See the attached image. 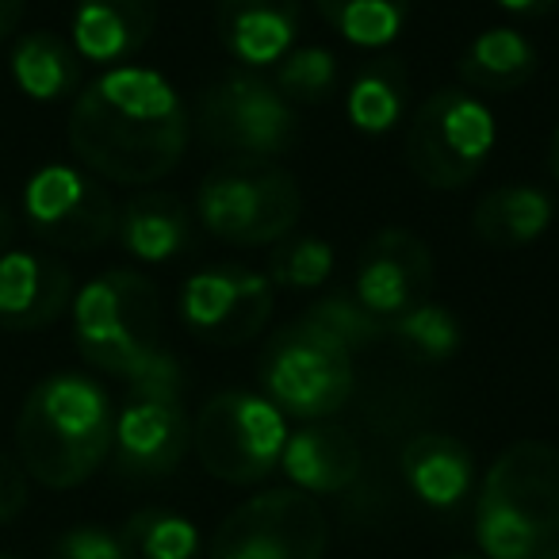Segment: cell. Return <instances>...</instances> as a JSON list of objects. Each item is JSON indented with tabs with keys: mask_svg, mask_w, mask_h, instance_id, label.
I'll use <instances>...</instances> for the list:
<instances>
[{
	"mask_svg": "<svg viewBox=\"0 0 559 559\" xmlns=\"http://www.w3.org/2000/svg\"><path fill=\"white\" fill-rule=\"evenodd\" d=\"M498 9L510 12V16H521V20H540L556 9L559 0H495Z\"/></svg>",
	"mask_w": 559,
	"mask_h": 559,
	"instance_id": "d6a6232c",
	"label": "cell"
},
{
	"mask_svg": "<svg viewBox=\"0 0 559 559\" xmlns=\"http://www.w3.org/2000/svg\"><path fill=\"white\" fill-rule=\"evenodd\" d=\"M24 12H27V0H0V43L16 32Z\"/></svg>",
	"mask_w": 559,
	"mask_h": 559,
	"instance_id": "836d02e7",
	"label": "cell"
},
{
	"mask_svg": "<svg viewBox=\"0 0 559 559\" xmlns=\"http://www.w3.org/2000/svg\"><path fill=\"white\" fill-rule=\"evenodd\" d=\"M433 292V253L414 230L383 226L365 241L353 276V296L365 311L388 322L421 307Z\"/></svg>",
	"mask_w": 559,
	"mask_h": 559,
	"instance_id": "5bb4252c",
	"label": "cell"
},
{
	"mask_svg": "<svg viewBox=\"0 0 559 559\" xmlns=\"http://www.w3.org/2000/svg\"><path fill=\"white\" fill-rule=\"evenodd\" d=\"M330 272H334V246L319 234H288L269 253L272 288L311 292L326 284Z\"/></svg>",
	"mask_w": 559,
	"mask_h": 559,
	"instance_id": "f1b7e54d",
	"label": "cell"
},
{
	"mask_svg": "<svg viewBox=\"0 0 559 559\" xmlns=\"http://www.w3.org/2000/svg\"><path fill=\"white\" fill-rule=\"evenodd\" d=\"M24 215L47 246L70 253H93L119 234L111 192L78 165H43L32 173L24 188Z\"/></svg>",
	"mask_w": 559,
	"mask_h": 559,
	"instance_id": "7c38bea8",
	"label": "cell"
},
{
	"mask_svg": "<svg viewBox=\"0 0 559 559\" xmlns=\"http://www.w3.org/2000/svg\"><path fill=\"white\" fill-rule=\"evenodd\" d=\"M388 337H395L411 357L421 365H441V360L456 357L460 349V322L452 319L449 307L441 304H421L406 311L403 319L388 322Z\"/></svg>",
	"mask_w": 559,
	"mask_h": 559,
	"instance_id": "83f0119b",
	"label": "cell"
},
{
	"mask_svg": "<svg viewBox=\"0 0 559 559\" xmlns=\"http://www.w3.org/2000/svg\"><path fill=\"white\" fill-rule=\"evenodd\" d=\"M548 169H551V177L559 180V127H556V134H551V142H548Z\"/></svg>",
	"mask_w": 559,
	"mask_h": 559,
	"instance_id": "d590c367",
	"label": "cell"
},
{
	"mask_svg": "<svg viewBox=\"0 0 559 559\" xmlns=\"http://www.w3.org/2000/svg\"><path fill=\"white\" fill-rule=\"evenodd\" d=\"M192 211L173 192H142L119 211V241L146 264H165L192 249Z\"/></svg>",
	"mask_w": 559,
	"mask_h": 559,
	"instance_id": "ffe728a7",
	"label": "cell"
},
{
	"mask_svg": "<svg viewBox=\"0 0 559 559\" xmlns=\"http://www.w3.org/2000/svg\"><path fill=\"white\" fill-rule=\"evenodd\" d=\"M73 342L93 368L134 380L162 345V299L154 280L111 269L73 296Z\"/></svg>",
	"mask_w": 559,
	"mask_h": 559,
	"instance_id": "277c9868",
	"label": "cell"
},
{
	"mask_svg": "<svg viewBox=\"0 0 559 559\" xmlns=\"http://www.w3.org/2000/svg\"><path fill=\"white\" fill-rule=\"evenodd\" d=\"M411 104V73L399 58H372L349 81L345 111L349 123L365 134H388L403 123Z\"/></svg>",
	"mask_w": 559,
	"mask_h": 559,
	"instance_id": "603a6c76",
	"label": "cell"
},
{
	"mask_svg": "<svg viewBox=\"0 0 559 559\" xmlns=\"http://www.w3.org/2000/svg\"><path fill=\"white\" fill-rule=\"evenodd\" d=\"M475 540L487 559H559V449L518 441L495 456L475 495Z\"/></svg>",
	"mask_w": 559,
	"mask_h": 559,
	"instance_id": "3957f363",
	"label": "cell"
},
{
	"mask_svg": "<svg viewBox=\"0 0 559 559\" xmlns=\"http://www.w3.org/2000/svg\"><path fill=\"white\" fill-rule=\"evenodd\" d=\"M73 307V272L66 261L32 249L0 253V330L32 334Z\"/></svg>",
	"mask_w": 559,
	"mask_h": 559,
	"instance_id": "9a60e30c",
	"label": "cell"
},
{
	"mask_svg": "<svg viewBox=\"0 0 559 559\" xmlns=\"http://www.w3.org/2000/svg\"><path fill=\"white\" fill-rule=\"evenodd\" d=\"M498 142L495 111L467 88H437L406 127V165L426 188L456 192L472 185Z\"/></svg>",
	"mask_w": 559,
	"mask_h": 559,
	"instance_id": "52a82bcc",
	"label": "cell"
},
{
	"mask_svg": "<svg viewBox=\"0 0 559 559\" xmlns=\"http://www.w3.org/2000/svg\"><path fill=\"white\" fill-rule=\"evenodd\" d=\"M12 81L20 93L39 104L66 100L81 85V58L62 35L32 32L12 50Z\"/></svg>",
	"mask_w": 559,
	"mask_h": 559,
	"instance_id": "cb8c5ba5",
	"label": "cell"
},
{
	"mask_svg": "<svg viewBox=\"0 0 559 559\" xmlns=\"http://www.w3.org/2000/svg\"><path fill=\"white\" fill-rule=\"evenodd\" d=\"M12 238H16V223H12V211L0 203V253H9Z\"/></svg>",
	"mask_w": 559,
	"mask_h": 559,
	"instance_id": "e575fe53",
	"label": "cell"
},
{
	"mask_svg": "<svg viewBox=\"0 0 559 559\" xmlns=\"http://www.w3.org/2000/svg\"><path fill=\"white\" fill-rule=\"evenodd\" d=\"M276 288L264 272L246 264H211L180 288V319L200 342L234 349L269 326Z\"/></svg>",
	"mask_w": 559,
	"mask_h": 559,
	"instance_id": "4fadbf2b",
	"label": "cell"
},
{
	"mask_svg": "<svg viewBox=\"0 0 559 559\" xmlns=\"http://www.w3.org/2000/svg\"><path fill=\"white\" fill-rule=\"evenodd\" d=\"M50 559H127L119 533L100 525H78L62 533L50 548Z\"/></svg>",
	"mask_w": 559,
	"mask_h": 559,
	"instance_id": "4dcf8cb0",
	"label": "cell"
},
{
	"mask_svg": "<svg viewBox=\"0 0 559 559\" xmlns=\"http://www.w3.org/2000/svg\"><path fill=\"white\" fill-rule=\"evenodd\" d=\"M127 559H200V528L177 510L146 506L119 528Z\"/></svg>",
	"mask_w": 559,
	"mask_h": 559,
	"instance_id": "484cf974",
	"label": "cell"
},
{
	"mask_svg": "<svg viewBox=\"0 0 559 559\" xmlns=\"http://www.w3.org/2000/svg\"><path fill=\"white\" fill-rule=\"evenodd\" d=\"M66 131L93 177L154 185L180 165L192 119L180 93L157 70L116 66L81 88Z\"/></svg>",
	"mask_w": 559,
	"mask_h": 559,
	"instance_id": "6da1fadb",
	"label": "cell"
},
{
	"mask_svg": "<svg viewBox=\"0 0 559 559\" xmlns=\"http://www.w3.org/2000/svg\"><path fill=\"white\" fill-rule=\"evenodd\" d=\"M257 380L272 406L284 418L326 421L353 395V353L322 337L307 322L276 330L257 357Z\"/></svg>",
	"mask_w": 559,
	"mask_h": 559,
	"instance_id": "ba28073f",
	"label": "cell"
},
{
	"mask_svg": "<svg viewBox=\"0 0 559 559\" xmlns=\"http://www.w3.org/2000/svg\"><path fill=\"white\" fill-rule=\"evenodd\" d=\"M288 444V421L264 395L218 391L192 421V449L203 472L234 487H249L272 475Z\"/></svg>",
	"mask_w": 559,
	"mask_h": 559,
	"instance_id": "9c48e42d",
	"label": "cell"
},
{
	"mask_svg": "<svg viewBox=\"0 0 559 559\" xmlns=\"http://www.w3.org/2000/svg\"><path fill=\"white\" fill-rule=\"evenodd\" d=\"M116 406L96 380L58 372L35 383L16 418V452L27 479L50 490L88 483L111 456Z\"/></svg>",
	"mask_w": 559,
	"mask_h": 559,
	"instance_id": "7a4b0ae2",
	"label": "cell"
},
{
	"mask_svg": "<svg viewBox=\"0 0 559 559\" xmlns=\"http://www.w3.org/2000/svg\"><path fill=\"white\" fill-rule=\"evenodd\" d=\"M27 510V472L0 452V525L16 521Z\"/></svg>",
	"mask_w": 559,
	"mask_h": 559,
	"instance_id": "1f68e13d",
	"label": "cell"
},
{
	"mask_svg": "<svg viewBox=\"0 0 559 559\" xmlns=\"http://www.w3.org/2000/svg\"><path fill=\"white\" fill-rule=\"evenodd\" d=\"M157 27V0H78L73 50L96 66H119L139 55Z\"/></svg>",
	"mask_w": 559,
	"mask_h": 559,
	"instance_id": "d6986e66",
	"label": "cell"
},
{
	"mask_svg": "<svg viewBox=\"0 0 559 559\" xmlns=\"http://www.w3.org/2000/svg\"><path fill=\"white\" fill-rule=\"evenodd\" d=\"M556 203L544 188L502 185L490 188L472 211V230L490 249H525L551 226Z\"/></svg>",
	"mask_w": 559,
	"mask_h": 559,
	"instance_id": "7402d4cb",
	"label": "cell"
},
{
	"mask_svg": "<svg viewBox=\"0 0 559 559\" xmlns=\"http://www.w3.org/2000/svg\"><path fill=\"white\" fill-rule=\"evenodd\" d=\"M215 24L226 55L261 70L296 47L299 0H218Z\"/></svg>",
	"mask_w": 559,
	"mask_h": 559,
	"instance_id": "e0dca14e",
	"label": "cell"
},
{
	"mask_svg": "<svg viewBox=\"0 0 559 559\" xmlns=\"http://www.w3.org/2000/svg\"><path fill=\"white\" fill-rule=\"evenodd\" d=\"M0 559H16V556H9V551H0Z\"/></svg>",
	"mask_w": 559,
	"mask_h": 559,
	"instance_id": "74e56055",
	"label": "cell"
},
{
	"mask_svg": "<svg viewBox=\"0 0 559 559\" xmlns=\"http://www.w3.org/2000/svg\"><path fill=\"white\" fill-rule=\"evenodd\" d=\"M195 127L211 150L230 157H261L272 162L296 142L299 119L276 85L249 70L226 73L203 88L195 104Z\"/></svg>",
	"mask_w": 559,
	"mask_h": 559,
	"instance_id": "30bf717a",
	"label": "cell"
},
{
	"mask_svg": "<svg viewBox=\"0 0 559 559\" xmlns=\"http://www.w3.org/2000/svg\"><path fill=\"white\" fill-rule=\"evenodd\" d=\"M192 449V418L185 411V368L162 349L134 380L116 414V472L123 479L150 483L180 467Z\"/></svg>",
	"mask_w": 559,
	"mask_h": 559,
	"instance_id": "8992f818",
	"label": "cell"
},
{
	"mask_svg": "<svg viewBox=\"0 0 559 559\" xmlns=\"http://www.w3.org/2000/svg\"><path fill=\"white\" fill-rule=\"evenodd\" d=\"M314 9L345 43L365 50L395 43L411 20V0H314Z\"/></svg>",
	"mask_w": 559,
	"mask_h": 559,
	"instance_id": "d4e9b609",
	"label": "cell"
},
{
	"mask_svg": "<svg viewBox=\"0 0 559 559\" xmlns=\"http://www.w3.org/2000/svg\"><path fill=\"white\" fill-rule=\"evenodd\" d=\"M299 322L314 326L322 337H330L334 345H342L345 353H357L376 345L380 337H388V326L376 319L372 311L357 304V296L349 292H334V296H322L299 314Z\"/></svg>",
	"mask_w": 559,
	"mask_h": 559,
	"instance_id": "4316f807",
	"label": "cell"
},
{
	"mask_svg": "<svg viewBox=\"0 0 559 559\" xmlns=\"http://www.w3.org/2000/svg\"><path fill=\"white\" fill-rule=\"evenodd\" d=\"M330 521L296 487L261 490L215 528L207 559H326Z\"/></svg>",
	"mask_w": 559,
	"mask_h": 559,
	"instance_id": "8fae6325",
	"label": "cell"
},
{
	"mask_svg": "<svg viewBox=\"0 0 559 559\" xmlns=\"http://www.w3.org/2000/svg\"><path fill=\"white\" fill-rule=\"evenodd\" d=\"M536 66H540V58H536V47L525 32H518V27H487L464 47L456 73L467 93L498 96L533 81Z\"/></svg>",
	"mask_w": 559,
	"mask_h": 559,
	"instance_id": "44dd1931",
	"label": "cell"
},
{
	"mask_svg": "<svg viewBox=\"0 0 559 559\" xmlns=\"http://www.w3.org/2000/svg\"><path fill=\"white\" fill-rule=\"evenodd\" d=\"M304 215V192L288 169L261 157H226L195 192V218L230 246H276Z\"/></svg>",
	"mask_w": 559,
	"mask_h": 559,
	"instance_id": "5b68a950",
	"label": "cell"
},
{
	"mask_svg": "<svg viewBox=\"0 0 559 559\" xmlns=\"http://www.w3.org/2000/svg\"><path fill=\"white\" fill-rule=\"evenodd\" d=\"M276 93L296 108V104H322L334 96L337 88V58L326 47H299L280 58L276 78H272Z\"/></svg>",
	"mask_w": 559,
	"mask_h": 559,
	"instance_id": "f546056e",
	"label": "cell"
},
{
	"mask_svg": "<svg viewBox=\"0 0 559 559\" xmlns=\"http://www.w3.org/2000/svg\"><path fill=\"white\" fill-rule=\"evenodd\" d=\"M280 467L292 479V487L304 495H342L365 472L360 441L345 426L334 421H307L296 433H288Z\"/></svg>",
	"mask_w": 559,
	"mask_h": 559,
	"instance_id": "2e32d148",
	"label": "cell"
},
{
	"mask_svg": "<svg viewBox=\"0 0 559 559\" xmlns=\"http://www.w3.org/2000/svg\"><path fill=\"white\" fill-rule=\"evenodd\" d=\"M449 559H487V556H449Z\"/></svg>",
	"mask_w": 559,
	"mask_h": 559,
	"instance_id": "8d00e7d4",
	"label": "cell"
},
{
	"mask_svg": "<svg viewBox=\"0 0 559 559\" xmlns=\"http://www.w3.org/2000/svg\"><path fill=\"white\" fill-rule=\"evenodd\" d=\"M403 479L429 510H456L475 490V452L452 433H418L403 444Z\"/></svg>",
	"mask_w": 559,
	"mask_h": 559,
	"instance_id": "ac0fdd59",
	"label": "cell"
}]
</instances>
